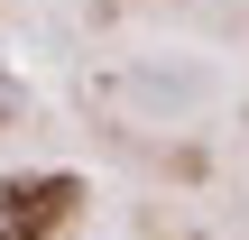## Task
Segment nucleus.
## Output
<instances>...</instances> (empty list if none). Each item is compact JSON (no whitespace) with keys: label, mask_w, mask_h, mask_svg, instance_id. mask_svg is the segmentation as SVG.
I'll list each match as a JSON object with an SVG mask.
<instances>
[{"label":"nucleus","mask_w":249,"mask_h":240,"mask_svg":"<svg viewBox=\"0 0 249 240\" xmlns=\"http://www.w3.org/2000/svg\"><path fill=\"white\" fill-rule=\"evenodd\" d=\"M83 176L74 166H28V176H0V240H55L83 213Z\"/></svg>","instance_id":"nucleus-1"},{"label":"nucleus","mask_w":249,"mask_h":240,"mask_svg":"<svg viewBox=\"0 0 249 240\" xmlns=\"http://www.w3.org/2000/svg\"><path fill=\"white\" fill-rule=\"evenodd\" d=\"M18 120H28V83L0 65V129H18Z\"/></svg>","instance_id":"nucleus-2"}]
</instances>
